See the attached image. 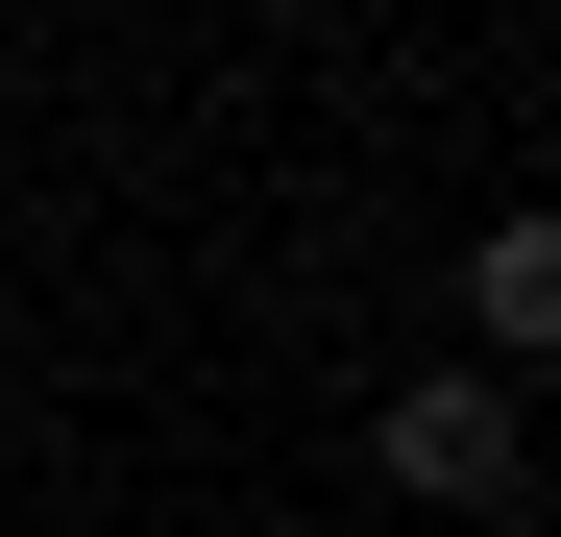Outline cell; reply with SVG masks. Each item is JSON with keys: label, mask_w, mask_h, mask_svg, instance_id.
Wrapping results in <instances>:
<instances>
[{"label": "cell", "mask_w": 561, "mask_h": 537, "mask_svg": "<svg viewBox=\"0 0 561 537\" xmlns=\"http://www.w3.org/2000/svg\"><path fill=\"white\" fill-rule=\"evenodd\" d=\"M366 489H391V513H513L537 489V415L489 367H391V391H366Z\"/></svg>", "instance_id": "6da1fadb"}, {"label": "cell", "mask_w": 561, "mask_h": 537, "mask_svg": "<svg viewBox=\"0 0 561 537\" xmlns=\"http://www.w3.org/2000/svg\"><path fill=\"white\" fill-rule=\"evenodd\" d=\"M463 367H489V391L561 367V196H513L489 244H463Z\"/></svg>", "instance_id": "7a4b0ae2"}]
</instances>
